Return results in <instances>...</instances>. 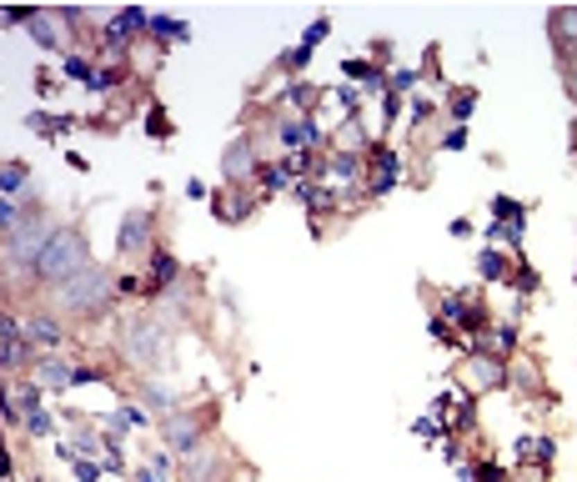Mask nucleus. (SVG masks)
Returning <instances> with one entry per match:
<instances>
[{
    "instance_id": "4468645a",
    "label": "nucleus",
    "mask_w": 577,
    "mask_h": 482,
    "mask_svg": "<svg viewBox=\"0 0 577 482\" xmlns=\"http://www.w3.org/2000/svg\"><path fill=\"white\" fill-rule=\"evenodd\" d=\"M20 181H26V171H20V166H6V201H15Z\"/></svg>"
},
{
    "instance_id": "aec40b11",
    "label": "nucleus",
    "mask_w": 577,
    "mask_h": 482,
    "mask_svg": "<svg viewBox=\"0 0 577 482\" xmlns=\"http://www.w3.org/2000/svg\"><path fill=\"white\" fill-rule=\"evenodd\" d=\"M477 266H482V277H497V271H502V261L492 257V251H482V261H477Z\"/></svg>"
},
{
    "instance_id": "7ed1b4c3",
    "label": "nucleus",
    "mask_w": 577,
    "mask_h": 482,
    "mask_svg": "<svg viewBox=\"0 0 577 482\" xmlns=\"http://www.w3.org/2000/svg\"><path fill=\"white\" fill-rule=\"evenodd\" d=\"M126 352H131L136 362H151V357L166 352V337L156 332V322H131L126 327Z\"/></svg>"
},
{
    "instance_id": "dca6fc26",
    "label": "nucleus",
    "mask_w": 577,
    "mask_h": 482,
    "mask_svg": "<svg viewBox=\"0 0 577 482\" xmlns=\"http://www.w3.org/2000/svg\"><path fill=\"white\" fill-rule=\"evenodd\" d=\"M10 402H15L20 412H35V407H40V402H35V387H20V392L10 397Z\"/></svg>"
},
{
    "instance_id": "f257e3e1",
    "label": "nucleus",
    "mask_w": 577,
    "mask_h": 482,
    "mask_svg": "<svg viewBox=\"0 0 577 482\" xmlns=\"http://www.w3.org/2000/svg\"><path fill=\"white\" fill-rule=\"evenodd\" d=\"M35 271H40V282H55V286L80 277V271H85V241L76 232H51L46 251L35 257Z\"/></svg>"
},
{
    "instance_id": "2eb2a0df",
    "label": "nucleus",
    "mask_w": 577,
    "mask_h": 482,
    "mask_svg": "<svg viewBox=\"0 0 577 482\" xmlns=\"http://www.w3.org/2000/svg\"><path fill=\"white\" fill-rule=\"evenodd\" d=\"M322 35H327V20H316V26L307 31V40H302V51H296V60H302V55H307V51L316 46V40H322Z\"/></svg>"
},
{
    "instance_id": "f8f14e48",
    "label": "nucleus",
    "mask_w": 577,
    "mask_h": 482,
    "mask_svg": "<svg viewBox=\"0 0 577 482\" xmlns=\"http://www.w3.org/2000/svg\"><path fill=\"white\" fill-rule=\"evenodd\" d=\"M282 136H286L291 146H311V141H316V131H311V126H307V121H302V126H286V131H282Z\"/></svg>"
},
{
    "instance_id": "9b49d317",
    "label": "nucleus",
    "mask_w": 577,
    "mask_h": 482,
    "mask_svg": "<svg viewBox=\"0 0 577 482\" xmlns=\"http://www.w3.org/2000/svg\"><path fill=\"white\" fill-rule=\"evenodd\" d=\"M40 382H46V387L71 382V367H66V362H46V367H40Z\"/></svg>"
},
{
    "instance_id": "0eeeda50",
    "label": "nucleus",
    "mask_w": 577,
    "mask_h": 482,
    "mask_svg": "<svg viewBox=\"0 0 577 482\" xmlns=\"http://www.w3.org/2000/svg\"><path fill=\"white\" fill-rule=\"evenodd\" d=\"M141 26H146V15H141V10H121L111 26H105V46H121V40L131 35V31H141Z\"/></svg>"
},
{
    "instance_id": "f3484780",
    "label": "nucleus",
    "mask_w": 577,
    "mask_h": 482,
    "mask_svg": "<svg viewBox=\"0 0 577 482\" xmlns=\"http://www.w3.org/2000/svg\"><path fill=\"white\" fill-rule=\"evenodd\" d=\"M66 71H71L76 80H85V86H91V80H96V71H91V66H85V60H76V55L66 60Z\"/></svg>"
},
{
    "instance_id": "4be33fe9",
    "label": "nucleus",
    "mask_w": 577,
    "mask_h": 482,
    "mask_svg": "<svg viewBox=\"0 0 577 482\" xmlns=\"http://www.w3.org/2000/svg\"><path fill=\"white\" fill-rule=\"evenodd\" d=\"M572 91H577V66H572Z\"/></svg>"
},
{
    "instance_id": "1a4fd4ad",
    "label": "nucleus",
    "mask_w": 577,
    "mask_h": 482,
    "mask_svg": "<svg viewBox=\"0 0 577 482\" xmlns=\"http://www.w3.org/2000/svg\"><path fill=\"white\" fill-rule=\"evenodd\" d=\"M492 216H507L512 232L522 236V212H517V201H512V196H497V201H492Z\"/></svg>"
},
{
    "instance_id": "ddd939ff",
    "label": "nucleus",
    "mask_w": 577,
    "mask_h": 482,
    "mask_svg": "<svg viewBox=\"0 0 577 482\" xmlns=\"http://www.w3.org/2000/svg\"><path fill=\"white\" fill-rule=\"evenodd\" d=\"M552 31H558V35H577V10H558V15H552Z\"/></svg>"
},
{
    "instance_id": "9d476101",
    "label": "nucleus",
    "mask_w": 577,
    "mask_h": 482,
    "mask_svg": "<svg viewBox=\"0 0 577 482\" xmlns=\"http://www.w3.org/2000/svg\"><path fill=\"white\" fill-rule=\"evenodd\" d=\"M31 337L46 342V347H55V342H60V327H55L51 317H35V322H31Z\"/></svg>"
},
{
    "instance_id": "412c9836",
    "label": "nucleus",
    "mask_w": 577,
    "mask_h": 482,
    "mask_svg": "<svg viewBox=\"0 0 577 482\" xmlns=\"http://www.w3.org/2000/svg\"><path fill=\"white\" fill-rule=\"evenodd\" d=\"M31 432H51V417L46 412H31Z\"/></svg>"
},
{
    "instance_id": "f03ea898",
    "label": "nucleus",
    "mask_w": 577,
    "mask_h": 482,
    "mask_svg": "<svg viewBox=\"0 0 577 482\" xmlns=\"http://www.w3.org/2000/svg\"><path fill=\"white\" fill-rule=\"evenodd\" d=\"M105 291H111V277L85 266L80 277H71V282H60V286H55V302H60V307H71V311H91V307L105 297Z\"/></svg>"
},
{
    "instance_id": "423d86ee",
    "label": "nucleus",
    "mask_w": 577,
    "mask_h": 482,
    "mask_svg": "<svg viewBox=\"0 0 577 482\" xmlns=\"http://www.w3.org/2000/svg\"><path fill=\"white\" fill-rule=\"evenodd\" d=\"M146 236H151V216H146V212H131V216H126L121 221V251H136V246H146Z\"/></svg>"
},
{
    "instance_id": "6ab92c4d",
    "label": "nucleus",
    "mask_w": 577,
    "mask_h": 482,
    "mask_svg": "<svg viewBox=\"0 0 577 482\" xmlns=\"http://www.w3.org/2000/svg\"><path fill=\"white\" fill-rule=\"evenodd\" d=\"M31 26H35V40H40V46H55V35H51V26H46V20H40V15L31 20Z\"/></svg>"
},
{
    "instance_id": "20e7f679",
    "label": "nucleus",
    "mask_w": 577,
    "mask_h": 482,
    "mask_svg": "<svg viewBox=\"0 0 577 482\" xmlns=\"http://www.w3.org/2000/svg\"><path fill=\"white\" fill-rule=\"evenodd\" d=\"M6 241H10V261H15V266H20V261H31V266H35V257L46 251L51 236H46V226H40V221H31V226H15Z\"/></svg>"
},
{
    "instance_id": "39448f33",
    "label": "nucleus",
    "mask_w": 577,
    "mask_h": 482,
    "mask_svg": "<svg viewBox=\"0 0 577 482\" xmlns=\"http://www.w3.org/2000/svg\"><path fill=\"white\" fill-rule=\"evenodd\" d=\"M196 437H201L196 417H171V422H166V442L176 447V452H191V447H196Z\"/></svg>"
},
{
    "instance_id": "a211bd4d",
    "label": "nucleus",
    "mask_w": 577,
    "mask_h": 482,
    "mask_svg": "<svg viewBox=\"0 0 577 482\" xmlns=\"http://www.w3.org/2000/svg\"><path fill=\"white\" fill-rule=\"evenodd\" d=\"M171 277H176V261H171V257H156V282H171Z\"/></svg>"
},
{
    "instance_id": "6e6552de",
    "label": "nucleus",
    "mask_w": 577,
    "mask_h": 482,
    "mask_svg": "<svg viewBox=\"0 0 577 482\" xmlns=\"http://www.w3.org/2000/svg\"><path fill=\"white\" fill-rule=\"evenodd\" d=\"M20 357H26V352H20V337H15V322L6 317V322H0V362H6V367H20Z\"/></svg>"
}]
</instances>
